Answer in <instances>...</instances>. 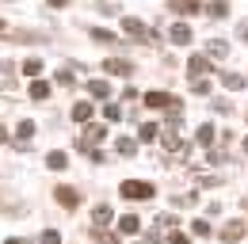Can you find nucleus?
I'll use <instances>...</instances> for the list:
<instances>
[{
  "mask_svg": "<svg viewBox=\"0 0 248 244\" xmlns=\"http://www.w3.org/2000/svg\"><path fill=\"white\" fill-rule=\"evenodd\" d=\"M92 38L99 42V46H115V42H119V38H115V34H111L107 27H95V30H92Z\"/></svg>",
  "mask_w": 248,
  "mask_h": 244,
  "instance_id": "nucleus-14",
  "label": "nucleus"
},
{
  "mask_svg": "<svg viewBox=\"0 0 248 244\" xmlns=\"http://www.w3.org/2000/svg\"><path fill=\"white\" fill-rule=\"evenodd\" d=\"M77 76H73V69H58V84H73Z\"/></svg>",
  "mask_w": 248,
  "mask_h": 244,
  "instance_id": "nucleus-30",
  "label": "nucleus"
},
{
  "mask_svg": "<svg viewBox=\"0 0 248 244\" xmlns=\"http://www.w3.org/2000/svg\"><path fill=\"white\" fill-rule=\"evenodd\" d=\"M123 30H126V34H134L138 42H153V38H156V30H149L145 23H138V19H123Z\"/></svg>",
  "mask_w": 248,
  "mask_h": 244,
  "instance_id": "nucleus-5",
  "label": "nucleus"
},
{
  "mask_svg": "<svg viewBox=\"0 0 248 244\" xmlns=\"http://www.w3.org/2000/svg\"><path fill=\"white\" fill-rule=\"evenodd\" d=\"M187 73H191V76L199 80V76H206V73H210V61H206V58H199V54H195V58H187Z\"/></svg>",
  "mask_w": 248,
  "mask_h": 244,
  "instance_id": "nucleus-8",
  "label": "nucleus"
},
{
  "mask_svg": "<svg viewBox=\"0 0 248 244\" xmlns=\"http://www.w3.org/2000/svg\"><path fill=\"white\" fill-rule=\"evenodd\" d=\"M103 69H107L111 76H130V73H134V65H130L126 58H107V61H103Z\"/></svg>",
  "mask_w": 248,
  "mask_h": 244,
  "instance_id": "nucleus-6",
  "label": "nucleus"
},
{
  "mask_svg": "<svg viewBox=\"0 0 248 244\" xmlns=\"http://www.w3.org/2000/svg\"><path fill=\"white\" fill-rule=\"evenodd\" d=\"M103 137H107V126H99V122H95V126H88V130L80 134V149H84V152H95V145H99Z\"/></svg>",
  "mask_w": 248,
  "mask_h": 244,
  "instance_id": "nucleus-4",
  "label": "nucleus"
},
{
  "mask_svg": "<svg viewBox=\"0 0 248 244\" xmlns=\"http://www.w3.org/2000/svg\"><path fill=\"white\" fill-rule=\"evenodd\" d=\"M92 221H95V229H103L107 221H111V206H95V214H92Z\"/></svg>",
  "mask_w": 248,
  "mask_h": 244,
  "instance_id": "nucleus-16",
  "label": "nucleus"
},
{
  "mask_svg": "<svg viewBox=\"0 0 248 244\" xmlns=\"http://www.w3.org/2000/svg\"><path fill=\"white\" fill-rule=\"evenodd\" d=\"M206 12H210L214 19H225V15H229V4H225V0H214V4L206 8Z\"/></svg>",
  "mask_w": 248,
  "mask_h": 244,
  "instance_id": "nucleus-21",
  "label": "nucleus"
},
{
  "mask_svg": "<svg viewBox=\"0 0 248 244\" xmlns=\"http://www.w3.org/2000/svg\"><path fill=\"white\" fill-rule=\"evenodd\" d=\"M65 4H69V0H50V8H65Z\"/></svg>",
  "mask_w": 248,
  "mask_h": 244,
  "instance_id": "nucleus-33",
  "label": "nucleus"
},
{
  "mask_svg": "<svg viewBox=\"0 0 248 244\" xmlns=\"http://www.w3.org/2000/svg\"><path fill=\"white\" fill-rule=\"evenodd\" d=\"M88 92H92V95H99V99H107V95H111V84H107V80H92V84H88Z\"/></svg>",
  "mask_w": 248,
  "mask_h": 244,
  "instance_id": "nucleus-19",
  "label": "nucleus"
},
{
  "mask_svg": "<svg viewBox=\"0 0 248 244\" xmlns=\"http://www.w3.org/2000/svg\"><path fill=\"white\" fill-rule=\"evenodd\" d=\"M156 134H160L156 122H145V126H141V141H156Z\"/></svg>",
  "mask_w": 248,
  "mask_h": 244,
  "instance_id": "nucleus-23",
  "label": "nucleus"
},
{
  "mask_svg": "<svg viewBox=\"0 0 248 244\" xmlns=\"http://www.w3.org/2000/svg\"><path fill=\"white\" fill-rule=\"evenodd\" d=\"M168 8H172L176 15H195V12H199V0H168Z\"/></svg>",
  "mask_w": 248,
  "mask_h": 244,
  "instance_id": "nucleus-10",
  "label": "nucleus"
},
{
  "mask_svg": "<svg viewBox=\"0 0 248 244\" xmlns=\"http://www.w3.org/2000/svg\"><path fill=\"white\" fill-rule=\"evenodd\" d=\"M46 164H50V168H54V172H62L65 164H69V156H65L62 149H54V152H50V156H46Z\"/></svg>",
  "mask_w": 248,
  "mask_h": 244,
  "instance_id": "nucleus-15",
  "label": "nucleus"
},
{
  "mask_svg": "<svg viewBox=\"0 0 248 244\" xmlns=\"http://www.w3.org/2000/svg\"><path fill=\"white\" fill-rule=\"evenodd\" d=\"M50 95V84L46 80H31V99H46Z\"/></svg>",
  "mask_w": 248,
  "mask_h": 244,
  "instance_id": "nucleus-18",
  "label": "nucleus"
},
{
  "mask_svg": "<svg viewBox=\"0 0 248 244\" xmlns=\"http://www.w3.org/2000/svg\"><path fill=\"white\" fill-rule=\"evenodd\" d=\"M115 149H119V156H134V152H138V141H130V137H119V145H115Z\"/></svg>",
  "mask_w": 248,
  "mask_h": 244,
  "instance_id": "nucleus-20",
  "label": "nucleus"
},
{
  "mask_svg": "<svg viewBox=\"0 0 248 244\" xmlns=\"http://www.w3.org/2000/svg\"><path fill=\"white\" fill-rule=\"evenodd\" d=\"M73 119H77V122H88V119H92V103H88V99H80V103L73 107Z\"/></svg>",
  "mask_w": 248,
  "mask_h": 244,
  "instance_id": "nucleus-13",
  "label": "nucleus"
},
{
  "mask_svg": "<svg viewBox=\"0 0 248 244\" xmlns=\"http://www.w3.org/2000/svg\"><path fill=\"white\" fill-rule=\"evenodd\" d=\"M42 244H62V233H58V229H46V233H42Z\"/></svg>",
  "mask_w": 248,
  "mask_h": 244,
  "instance_id": "nucleus-29",
  "label": "nucleus"
},
{
  "mask_svg": "<svg viewBox=\"0 0 248 244\" xmlns=\"http://www.w3.org/2000/svg\"><path fill=\"white\" fill-rule=\"evenodd\" d=\"M191 229H195V237H210V221H202V217H199Z\"/></svg>",
  "mask_w": 248,
  "mask_h": 244,
  "instance_id": "nucleus-27",
  "label": "nucleus"
},
{
  "mask_svg": "<svg viewBox=\"0 0 248 244\" xmlns=\"http://www.w3.org/2000/svg\"><path fill=\"white\" fill-rule=\"evenodd\" d=\"M0 141H8V130H4V126H0Z\"/></svg>",
  "mask_w": 248,
  "mask_h": 244,
  "instance_id": "nucleus-34",
  "label": "nucleus"
},
{
  "mask_svg": "<svg viewBox=\"0 0 248 244\" xmlns=\"http://www.w3.org/2000/svg\"><path fill=\"white\" fill-rule=\"evenodd\" d=\"M103 115H107L111 122H119V119H123V107H119V103H107V111H103Z\"/></svg>",
  "mask_w": 248,
  "mask_h": 244,
  "instance_id": "nucleus-28",
  "label": "nucleus"
},
{
  "mask_svg": "<svg viewBox=\"0 0 248 244\" xmlns=\"http://www.w3.org/2000/svg\"><path fill=\"white\" fill-rule=\"evenodd\" d=\"M245 152H248V137H245Z\"/></svg>",
  "mask_w": 248,
  "mask_h": 244,
  "instance_id": "nucleus-37",
  "label": "nucleus"
},
{
  "mask_svg": "<svg viewBox=\"0 0 248 244\" xmlns=\"http://www.w3.org/2000/svg\"><path fill=\"white\" fill-rule=\"evenodd\" d=\"M191 92H199V95H206V92H210V84H206V80H195V84H191Z\"/></svg>",
  "mask_w": 248,
  "mask_h": 244,
  "instance_id": "nucleus-32",
  "label": "nucleus"
},
{
  "mask_svg": "<svg viewBox=\"0 0 248 244\" xmlns=\"http://www.w3.org/2000/svg\"><path fill=\"white\" fill-rule=\"evenodd\" d=\"M160 145H164V149L168 152H191V145H187L184 137H180V134H176V126H160Z\"/></svg>",
  "mask_w": 248,
  "mask_h": 244,
  "instance_id": "nucleus-2",
  "label": "nucleus"
},
{
  "mask_svg": "<svg viewBox=\"0 0 248 244\" xmlns=\"http://www.w3.org/2000/svg\"><path fill=\"white\" fill-rule=\"evenodd\" d=\"M210 54H214V58H225V54H229V46H225V42H217V38H210Z\"/></svg>",
  "mask_w": 248,
  "mask_h": 244,
  "instance_id": "nucleus-26",
  "label": "nucleus"
},
{
  "mask_svg": "<svg viewBox=\"0 0 248 244\" xmlns=\"http://www.w3.org/2000/svg\"><path fill=\"white\" fill-rule=\"evenodd\" d=\"M168 34H172V42H176V46H187V42L195 38V34H191V27H187V23H176V27L168 30Z\"/></svg>",
  "mask_w": 248,
  "mask_h": 244,
  "instance_id": "nucleus-11",
  "label": "nucleus"
},
{
  "mask_svg": "<svg viewBox=\"0 0 248 244\" xmlns=\"http://www.w3.org/2000/svg\"><path fill=\"white\" fill-rule=\"evenodd\" d=\"M138 229H141V217H134V214H123V217H119V233H123V237H134Z\"/></svg>",
  "mask_w": 248,
  "mask_h": 244,
  "instance_id": "nucleus-9",
  "label": "nucleus"
},
{
  "mask_svg": "<svg viewBox=\"0 0 248 244\" xmlns=\"http://www.w3.org/2000/svg\"><path fill=\"white\" fill-rule=\"evenodd\" d=\"M221 84L225 88H245V76L241 73H221Z\"/></svg>",
  "mask_w": 248,
  "mask_h": 244,
  "instance_id": "nucleus-17",
  "label": "nucleus"
},
{
  "mask_svg": "<svg viewBox=\"0 0 248 244\" xmlns=\"http://www.w3.org/2000/svg\"><path fill=\"white\" fill-rule=\"evenodd\" d=\"M23 73H27V76H38V73H42V61H38V58H27V61H23Z\"/></svg>",
  "mask_w": 248,
  "mask_h": 244,
  "instance_id": "nucleus-24",
  "label": "nucleus"
},
{
  "mask_svg": "<svg viewBox=\"0 0 248 244\" xmlns=\"http://www.w3.org/2000/svg\"><path fill=\"white\" fill-rule=\"evenodd\" d=\"M241 237H245V221H229L221 229V241H241Z\"/></svg>",
  "mask_w": 248,
  "mask_h": 244,
  "instance_id": "nucleus-12",
  "label": "nucleus"
},
{
  "mask_svg": "<svg viewBox=\"0 0 248 244\" xmlns=\"http://www.w3.org/2000/svg\"><path fill=\"white\" fill-rule=\"evenodd\" d=\"M0 34H4V19H0Z\"/></svg>",
  "mask_w": 248,
  "mask_h": 244,
  "instance_id": "nucleus-35",
  "label": "nucleus"
},
{
  "mask_svg": "<svg viewBox=\"0 0 248 244\" xmlns=\"http://www.w3.org/2000/svg\"><path fill=\"white\" fill-rule=\"evenodd\" d=\"M199 145H214V126H199Z\"/></svg>",
  "mask_w": 248,
  "mask_h": 244,
  "instance_id": "nucleus-22",
  "label": "nucleus"
},
{
  "mask_svg": "<svg viewBox=\"0 0 248 244\" xmlns=\"http://www.w3.org/2000/svg\"><path fill=\"white\" fill-rule=\"evenodd\" d=\"M168 241H172V244H191V237H187V233H180V229H176V233H172Z\"/></svg>",
  "mask_w": 248,
  "mask_h": 244,
  "instance_id": "nucleus-31",
  "label": "nucleus"
},
{
  "mask_svg": "<svg viewBox=\"0 0 248 244\" xmlns=\"http://www.w3.org/2000/svg\"><path fill=\"white\" fill-rule=\"evenodd\" d=\"M176 103H180V99H176V95H168V92H145V107H153V111H172V107H176Z\"/></svg>",
  "mask_w": 248,
  "mask_h": 244,
  "instance_id": "nucleus-3",
  "label": "nucleus"
},
{
  "mask_svg": "<svg viewBox=\"0 0 248 244\" xmlns=\"http://www.w3.org/2000/svg\"><path fill=\"white\" fill-rule=\"evenodd\" d=\"M34 130H38L34 122H19V141H31V137H34Z\"/></svg>",
  "mask_w": 248,
  "mask_h": 244,
  "instance_id": "nucleus-25",
  "label": "nucleus"
},
{
  "mask_svg": "<svg viewBox=\"0 0 248 244\" xmlns=\"http://www.w3.org/2000/svg\"><path fill=\"white\" fill-rule=\"evenodd\" d=\"M54 198H58V202H62L65 210H73V206H77V202H80V195H77V191H73V187H54Z\"/></svg>",
  "mask_w": 248,
  "mask_h": 244,
  "instance_id": "nucleus-7",
  "label": "nucleus"
},
{
  "mask_svg": "<svg viewBox=\"0 0 248 244\" xmlns=\"http://www.w3.org/2000/svg\"><path fill=\"white\" fill-rule=\"evenodd\" d=\"M153 183H145V180H123V187H119V195L123 198H134V202H141V198H153Z\"/></svg>",
  "mask_w": 248,
  "mask_h": 244,
  "instance_id": "nucleus-1",
  "label": "nucleus"
},
{
  "mask_svg": "<svg viewBox=\"0 0 248 244\" xmlns=\"http://www.w3.org/2000/svg\"><path fill=\"white\" fill-rule=\"evenodd\" d=\"M8 244H23V241H8Z\"/></svg>",
  "mask_w": 248,
  "mask_h": 244,
  "instance_id": "nucleus-36",
  "label": "nucleus"
}]
</instances>
